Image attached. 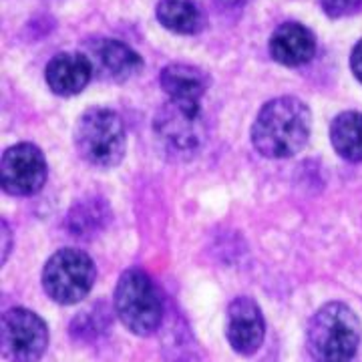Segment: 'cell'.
I'll return each mask as SVG.
<instances>
[{"instance_id":"6da1fadb","label":"cell","mask_w":362,"mask_h":362,"mask_svg":"<svg viewBox=\"0 0 362 362\" xmlns=\"http://www.w3.org/2000/svg\"><path fill=\"white\" fill-rule=\"evenodd\" d=\"M312 115L296 97H278L259 109L252 125V143L259 156L286 159L296 156L310 137Z\"/></svg>"},{"instance_id":"7a4b0ae2","label":"cell","mask_w":362,"mask_h":362,"mask_svg":"<svg viewBox=\"0 0 362 362\" xmlns=\"http://www.w3.org/2000/svg\"><path fill=\"white\" fill-rule=\"evenodd\" d=\"M361 344L358 316L342 302H328L308 324V350L316 362H352Z\"/></svg>"},{"instance_id":"3957f363","label":"cell","mask_w":362,"mask_h":362,"mask_svg":"<svg viewBox=\"0 0 362 362\" xmlns=\"http://www.w3.org/2000/svg\"><path fill=\"white\" fill-rule=\"evenodd\" d=\"M78 156L95 168H115L127 149L125 123L111 109L93 107L78 117L75 127Z\"/></svg>"},{"instance_id":"277c9868","label":"cell","mask_w":362,"mask_h":362,"mask_svg":"<svg viewBox=\"0 0 362 362\" xmlns=\"http://www.w3.org/2000/svg\"><path fill=\"white\" fill-rule=\"evenodd\" d=\"M115 312L123 326L137 337L157 332L163 322V302L145 272L129 268L121 274L115 286Z\"/></svg>"},{"instance_id":"5b68a950","label":"cell","mask_w":362,"mask_h":362,"mask_svg":"<svg viewBox=\"0 0 362 362\" xmlns=\"http://www.w3.org/2000/svg\"><path fill=\"white\" fill-rule=\"evenodd\" d=\"M95 264L77 247H63L52 254L42 270V288L57 304H77L89 296L95 284Z\"/></svg>"},{"instance_id":"8992f818","label":"cell","mask_w":362,"mask_h":362,"mask_svg":"<svg viewBox=\"0 0 362 362\" xmlns=\"http://www.w3.org/2000/svg\"><path fill=\"white\" fill-rule=\"evenodd\" d=\"M0 346L8 362H37L49 346V328L39 314L11 308L2 314Z\"/></svg>"},{"instance_id":"52a82bcc","label":"cell","mask_w":362,"mask_h":362,"mask_svg":"<svg viewBox=\"0 0 362 362\" xmlns=\"http://www.w3.org/2000/svg\"><path fill=\"white\" fill-rule=\"evenodd\" d=\"M0 171L6 194L28 197L39 194L47 181V159L37 145L18 143L2 153Z\"/></svg>"},{"instance_id":"ba28073f","label":"cell","mask_w":362,"mask_h":362,"mask_svg":"<svg viewBox=\"0 0 362 362\" xmlns=\"http://www.w3.org/2000/svg\"><path fill=\"white\" fill-rule=\"evenodd\" d=\"M156 133L159 141L173 156H194L204 143L202 113L181 109L169 101L156 117Z\"/></svg>"},{"instance_id":"9c48e42d","label":"cell","mask_w":362,"mask_h":362,"mask_svg":"<svg viewBox=\"0 0 362 362\" xmlns=\"http://www.w3.org/2000/svg\"><path fill=\"white\" fill-rule=\"evenodd\" d=\"M266 322L256 300L246 296L235 298L228 306L226 338L238 354L252 356L264 342Z\"/></svg>"},{"instance_id":"30bf717a","label":"cell","mask_w":362,"mask_h":362,"mask_svg":"<svg viewBox=\"0 0 362 362\" xmlns=\"http://www.w3.org/2000/svg\"><path fill=\"white\" fill-rule=\"evenodd\" d=\"M209 87V77L192 65H169L161 71V89L169 101L181 109L202 113V99Z\"/></svg>"},{"instance_id":"8fae6325","label":"cell","mask_w":362,"mask_h":362,"mask_svg":"<svg viewBox=\"0 0 362 362\" xmlns=\"http://www.w3.org/2000/svg\"><path fill=\"white\" fill-rule=\"evenodd\" d=\"M93 61L81 52H59L47 65L45 77L52 93L73 97L89 85L93 77Z\"/></svg>"},{"instance_id":"7c38bea8","label":"cell","mask_w":362,"mask_h":362,"mask_svg":"<svg viewBox=\"0 0 362 362\" xmlns=\"http://www.w3.org/2000/svg\"><path fill=\"white\" fill-rule=\"evenodd\" d=\"M270 54L276 63L284 66L306 65L316 54V37L300 23H284L272 35Z\"/></svg>"},{"instance_id":"4fadbf2b","label":"cell","mask_w":362,"mask_h":362,"mask_svg":"<svg viewBox=\"0 0 362 362\" xmlns=\"http://www.w3.org/2000/svg\"><path fill=\"white\" fill-rule=\"evenodd\" d=\"M93 66L103 73L113 83H125L141 71L143 61L137 52L125 42L113 39H103L90 47Z\"/></svg>"},{"instance_id":"5bb4252c","label":"cell","mask_w":362,"mask_h":362,"mask_svg":"<svg viewBox=\"0 0 362 362\" xmlns=\"http://www.w3.org/2000/svg\"><path fill=\"white\" fill-rule=\"evenodd\" d=\"M157 21L171 33L195 35L206 26V14L197 0H159Z\"/></svg>"},{"instance_id":"9a60e30c","label":"cell","mask_w":362,"mask_h":362,"mask_svg":"<svg viewBox=\"0 0 362 362\" xmlns=\"http://www.w3.org/2000/svg\"><path fill=\"white\" fill-rule=\"evenodd\" d=\"M330 141L337 153L346 161H362V113L346 111L332 121Z\"/></svg>"},{"instance_id":"2e32d148","label":"cell","mask_w":362,"mask_h":362,"mask_svg":"<svg viewBox=\"0 0 362 362\" xmlns=\"http://www.w3.org/2000/svg\"><path fill=\"white\" fill-rule=\"evenodd\" d=\"M324 13L332 18L354 14L362 6V0H320Z\"/></svg>"},{"instance_id":"e0dca14e","label":"cell","mask_w":362,"mask_h":362,"mask_svg":"<svg viewBox=\"0 0 362 362\" xmlns=\"http://www.w3.org/2000/svg\"><path fill=\"white\" fill-rule=\"evenodd\" d=\"M350 66H352V73H354L356 78L362 83V40H358V45L352 49V54H350Z\"/></svg>"},{"instance_id":"ac0fdd59","label":"cell","mask_w":362,"mask_h":362,"mask_svg":"<svg viewBox=\"0 0 362 362\" xmlns=\"http://www.w3.org/2000/svg\"><path fill=\"white\" fill-rule=\"evenodd\" d=\"M221 11H238L246 4L247 0H214Z\"/></svg>"}]
</instances>
